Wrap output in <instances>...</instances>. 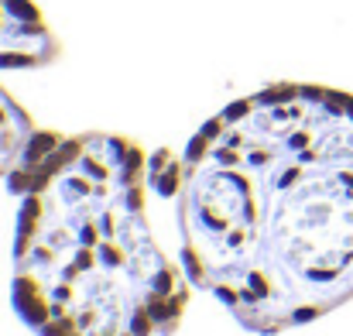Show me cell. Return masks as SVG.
I'll return each mask as SVG.
<instances>
[{
    "instance_id": "4",
    "label": "cell",
    "mask_w": 353,
    "mask_h": 336,
    "mask_svg": "<svg viewBox=\"0 0 353 336\" xmlns=\"http://www.w3.org/2000/svg\"><path fill=\"white\" fill-rule=\"evenodd\" d=\"M34 137L31 117L14 103V97L0 86V175H10Z\"/></svg>"
},
{
    "instance_id": "3",
    "label": "cell",
    "mask_w": 353,
    "mask_h": 336,
    "mask_svg": "<svg viewBox=\"0 0 353 336\" xmlns=\"http://www.w3.org/2000/svg\"><path fill=\"white\" fill-rule=\"evenodd\" d=\"M59 59V38L31 0H0V69H38Z\"/></svg>"
},
{
    "instance_id": "1",
    "label": "cell",
    "mask_w": 353,
    "mask_h": 336,
    "mask_svg": "<svg viewBox=\"0 0 353 336\" xmlns=\"http://www.w3.org/2000/svg\"><path fill=\"white\" fill-rule=\"evenodd\" d=\"M185 278L254 333L353 299V97L278 83L230 103L182 155Z\"/></svg>"
},
{
    "instance_id": "2",
    "label": "cell",
    "mask_w": 353,
    "mask_h": 336,
    "mask_svg": "<svg viewBox=\"0 0 353 336\" xmlns=\"http://www.w3.org/2000/svg\"><path fill=\"white\" fill-rule=\"evenodd\" d=\"M7 189L21 196L10 299L31 333L179 330L192 281L151 233V179L134 141L34 130Z\"/></svg>"
}]
</instances>
